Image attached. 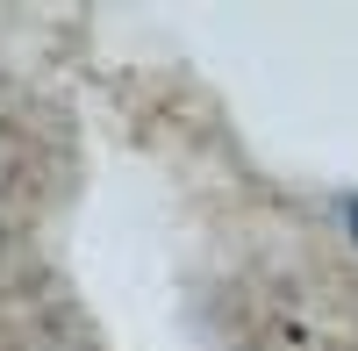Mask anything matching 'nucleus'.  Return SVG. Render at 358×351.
Segmentation results:
<instances>
[{
    "instance_id": "1",
    "label": "nucleus",
    "mask_w": 358,
    "mask_h": 351,
    "mask_svg": "<svg viewBox=\"0 0 358 351\" xmlns=\"http://www.w3.org/2000/svg\"><path fill=\"white\" fill-rule=\"evenodd\" d=\"M344 229H351V237H358V194L344 201Z\"/></svg>"
}]
</instances>
